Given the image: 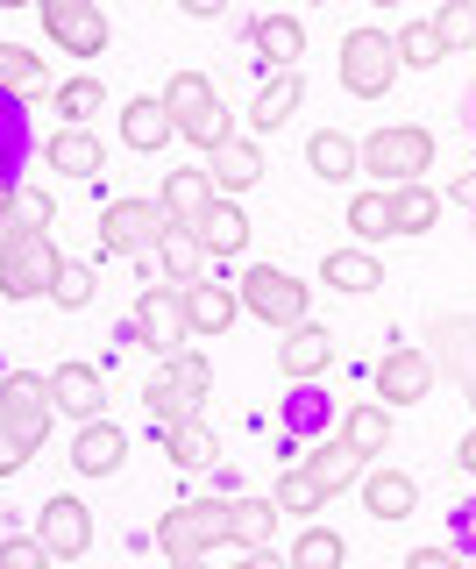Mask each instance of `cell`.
<instances>
[{
    "label": "cell",
    "mask_w": 476,
    "mask_h": 569,
    "mask_svg": "<svg viewBox=\"0 0 476 569\" xmlns=\"http://www.w3.org/2000/svg\"><path fill=\"white\" fill-rule=\"evenodd\" d=\"M356 164L377 178L384 192L392 186H419V178L434 171V136L419 129V121H398V129H369L356 142Z\"/></svg>",
    "instance_id": "6da1fadb"
},
{
    "label": "cell",
    "mask_w": 476,
    "mask_h": 569,
    "mask_svg": "<svg viewBox=\"0 0 476 569\" xmlns=\"http://www.w3.org/2000/svg\"><path fill=\"white\" fill-rule=\"evenodd\" d=\"M156 548L171 562H200L214 548H227V498H185V506H171L156 520Z\"/></svg>",
    "instance_id": "7a4b0ae2"
},
{
    "label": "cell",
    "mask_w": 476,
    "mask_h": 569,
    "mask_svg": "<svg viewBox=\"0 0 476 569\" xmlns=\"http://www.w3.org/2000/svg\"><path fill=\"white\" fill-rule=\"evenodd\" d=\"M235 299H242V313H256L263 328H298V320H306V284H298L292 271H277V263H250V271H242V284H235Z\"/></svg>",
    "instance_id": "3957f363"
},
{
    "label": "cell",
    "mask_w": 476,
    "mask_h": 569,
    "mask_svg": "<svg viewBox=\"0 0 476 569\" xmlns=\"http://www.w3.org/2000/svg\"><path fill=\"white\" fill-rule=\"evenodd\" d=\"M398 79V43L384 29H348L342 36V93L356 100H384Z\"/></svg>",
    "instance_id": "277c9868"
},
{
    "label": "cell",
    "mask_w": 476,
    "mask_h": 569,
    "mask_svg": "<svg viewBox=\"0 0 476 569\" xmlns=\"http://www.w3.org/2000/svg\"><path fill=\"white\" fill-rule=\"evenodd\" d=\"M50 420H58V406H50V378H37V370H8V378H0V427L37 456L43 435H50Z\"/></svg>",
    "instance_id": "5b68a950"
},
{
    "label": "cell",
    "mask_w": 476,
    "mask_h": 569,
    "mask_svg": "<svg viewBox=\"0 0 476 569\" xmlns=\"http://www.w3.org/2000/svg\"><path fill=\"white\" fill-rule=\"evenodd\" d=\"M135 342H143L150 356H164V363L192 342L185 292H179V284H143V299H135Z\"/></svg>",
    "instance_id": "8992f818"
},
{
    "label": "cell",
    "mask_w": 476,
    "mask_h": 569,
    "mask_svg": "<svg viewBox=\"0 0 476 569\" xmlns=\"http://www.w3.org/2000/svg\"><path fill=\"white\" fill-rule=\"evenodd\" d=\"M58 242L50 236H22L14 249H0V292L8 299H50V284H58Z\"/></svg>",
    "instance_id": "52a82bcc"
},
{
    "label": "cell",
    "mask_w": 476,
    "mask_h": 569,
    "mask_svg": "<svg viewBox=\"0 0 476 569\" xmlns=\"http://www.w3.org/2000/svg\"><path fill=\"white\" fill-rule=\"evenodd\" d=\"M164 228L171 221L156 200H108L100 207V249H114V257H143V249H156Z\"/></svg>",
    "instance_id": "ba28073f"
},
{
    "label": "cell",
    "mask_w": 476,
    "mask_h": 569,
    "mask_svg": "<svg viewBox=\"0 0 476 569\" xmlns=\"http://www.w3.org/2000/svg\"><path fill=\"white\" fill-rule=\"evenodd\" d=\"M427 342H434V363L463 385V399L476 406V320L469 313H434L427 320Z\"/></svg>",
    "instance_id": "9c48e42d"
},
{
    "label": "cell",
    "mask_w": 476,
    "mask_h": 569,
    "mask_svg": "<svg viewBox=\"0 0 476 569\" xmlns=\"http://www.w3.org/2000/svg\"><path fill=\"white\" fill-rule=\"evenodd\" d=\"M434 391V356L427 349H384L377 356V399L384 406H419Z\"/></svg>",
    "instance_id": "30bf717a"
},
{
    "label": "cell",
    "mask_w": 476,
    "mask_h": 569,
    "mask_svg": "<svg viewBox=\"0 0 476 569\" xmlns=\"http://www.w3.org/2000/svg\"><path fill=\"white\" fill-rule=\"evenodd\" d=\"M37 541H43L58 562H79L85 548H93V512H85L79 498H50V506L37 512Z\"/></svg>",
    "instance_id": "8fae6325"
},
{
    "label": "cell",
    "mask_w": 476,
    "mask_h": 569,
    "mask_svg": "<svg viewBox=\"0 0 476 569\" xmlns=\"http://www.w3.org/2000/svg\"><path fill=\"white\" fill-rule=\"evenodd\" d=\"M334 356H342V342H334L321 320H298V328H285V342H277V370H285L292 385H313Z\"/></svg>",
    "instance_id": "7c38bea8"
},
{
    "label": "cell",
    "mask_w": 476,
    "mask_h": 569,
    "mask_svg": "<svg viewBox=\"0 0 476 569\" xmlns=\"http://www.w3.org/2000/svg\"><path fill=\"white\" fill-rule=\"evenodd\" d=\"M50 406L72 413L79 427L100 420V413H108V378H100L93 363H58V370H50Z\"/></svg>",
    "instance_id": "4fadbf2b"
},
{
    "label": "cell",
    "mask_w": 476,
    "mask_h": 569,
    "mask_svg": "<svg viewBox=\"0 0 476 569\" xmlns=\"http://www.w3.org/2000/svg\"><path fill=\"white\" fill-rule=\"evenodd\" d=\"M179 292H185V328H192V342H214V335L235 328V313H242L235 284H206V278H192V284H179Z\"/></svg>",
    "instance_id": "5bb4252c"
},
{
    "label": "cell",
    "mask_w": 476,
    "mask_h": 569,
    "mask_svg": "<svg viewBox=\"0 0 476 569\" xmlns=\"http://www.w3.org/2000/svg\"><path fill=\"white\" fill-rule=\"evenodd\" d=\"M206 178H214L221 200H235V192H250L256 178H263V150H256L250 136H227V142L206 150Z\"/></svg>",
    "instance_id": "9a60e30c"
},
{
    "label": "cell",
    "mask_w": 476,
    "mask_h": 569,
    "mask_svg": "<svg viewBox=\"0 0 476 569\" xmlns=\"http://www.w3.org/2000/svg\"><path fill=\"white\" fill-rule=\"evenodd\" d=\"M121 456H129V435L100 413V420H85L79 435H72V470L79 477H114L121 470Z\"/></svg>",
    "instance_id": "2e32d148"
},
{
    "label": "cell",
    "mask_w": 476,
    "mask_h": 569,
    "mask_svg": "<svg viewBox=\"0 0 476 569\" xmlns=\"http://www.w3.org/2000/svg\"><path fill=\"white\" fill-rule=\"evenodd\" d=\"M214 200L221 192H214V178H206V164L200 171H164V192H156V207H164L171 228H200V213Z\"/></svg>",
    "instance_id": "e0dca14e"
},
{
    "label": "cell",
    "mask_w": 476,
    "mask_h": 569,
    "mask_svg": "<svg viewBox=\"0 0 476 569\" xmlns=\"http://www.w3.org/2000/svg\"><path fill=\"white\" fill-rule=\"evenodd\" d=\"M250 43H256L263 71H298V58H306V22H292V14H263V22L250 29Z\"/></svg>",
    "instance_id": "ac0fdd59"
},
{
    "label": "cell",
    "mask_w": 476,
    "mask_h": 569,
    "mask_svg": "<svg viewBox=\"0 0 476 569\" xmlns=\"http://www.w3.org/2000/svg\"><path fill=\"white\" fill-rule=\"evenodd\" d=\"M363 506H369V520H413L419 485L405 470H363Z\"/></svg>",
    "instance_id": "d6986e66"
},
{
    "label": "cell",
    "mask_w": 476,
    "mask_h": 569,
    "mask_svg": "<svg viewBox=\"0 0 476 569\" xmlns=\"http://www.w3.org/2000/svg\"><path fill=\"white\" fill-rule=\"evenodd\" d=\"M171 136H179V121L164 114V100H156V93H150V100H129V107H121V142H129L135 157L164 150Z\"/></svg>",
    "instance_id": "ffe728a7"
},
{
    "label": "cell",
    "mask_w": 476,
    "mask_h": 569,
    "mask_svg": "<svg viewBox=\"0 0 476 569\" xmlns=\"http://www.w3.org/2000/svg\"><path fill=\"white\" fill-rule=\"evenodd\" d=\"M43 157H50V171H64V178H100V164H108V150H100L93 129H58L43 142Z\"/></svg>",
    "instance_id": "44dd1931"
},
{
    "label": "cell",
    "mask_w": 476,
    "mask_h": 569,
    "mask_svg": "<svg viewBox=\"0 0 476 569\" xmlns=\"http://www.w3.org/2000/svg\"><path fill=\"white\" fill-rule=\"evenodd\" d=\"M271 533H277V506L271 498H227V548H242V556H250V548H271Z\"/></svg>",
    "instance_id": "7402d4cb"
},
{
    "label": "cell",
    "mask_w": 476,
    "mask_h": 569,
    "mask_svg": "<svg viewBox=\"0 0 476 569\" xmlns=\"http://www.w3.org/2000/svg\"><path fill=\"white\" fill-rule=\"evenodd\" d=\"M192 236L206 242V257H242V249H250V213H242L235 200H214V207L200 213Z\"/></svg>",
    "instance_id": "603a6c76"
},
{
    "label": "cell",
    "mask_w": 476,
    "mask_h": 569,
    "mask_svg": "<svg viewBox=\"0 0 476 569\" xmlns=\"http://www.w3.org/2000/svg\"><path fill=\"white\" fill-rule=\"evenodd\" d=\"M164 449H171V462H179V470H214V462H221V441H214V427H206L200 413L171 420V427H164Z\"/></svg>",
    "instance_id": "cb8c5ba5"
},
{
    "label": "cell",
    "mask_w": 476,
    "mask_h": 569,
    "mask_svg": "<svg viewBox=\"0 0 476 569\" xmlns=\"http://www.w3.org/2000/svg\"><path fill=\"white\" fill-rule=\"evenodd\" d=\"M298 107H306V71H271V86L256 93L250 121H256V129H285Z\"/></svg>",
    "instance_id": "d4e9b609"
},
{
    "label": "cell",
    "mask_w": 476,
    "mask_h": 569,
    "mask_svg": "<svg viewBox=\"0 0 476 569\" xmlns=\"http://www.w3.org/2000/svg\"><path fill=\"white\" fill-rule=\"evenodd\" d=\"M327 498H334V491L306 470V462H285V470H277V491H271V506H277V512H298V520H313Z\"/></svg>",
    "instance_id": "484cf974"
},
{
    "label": "cell",
    "mask_w": 476,
    "mask_h": 569,
    "mask_svg": "<svg viewBox=\"0 0 476 569\" xmlns=\"http://www.w3.org/2000/svg\"><path fill=\"white\" fill-rule=\"evenodd\" d=\"M156 263H164V284H192L206 271V242L192 236V228H164V236H156Z\"/></svg>",
    "instance_id": "4316f807"
},
{
    "label": "cell",
    "mask_w": 476,
    "mask_h": 569,
    "mask_svg": "<svg viewBox=\"0 0 476 569\" xmlns=\"http://www.w3.org/2000/svg\"><path fill=\"white\" fill-rule=\"evenodd\" d=\"M108 14H100V8H79V14H64V22L58 29H50V43H58L64 50V58H100V50H108Z\"/></svg>",
    "instance_id": "83f0119b"
},
{
    "label": "cell",
    "mask_w": 476,
    "mask_h": 569,
    "mask_svg": "<svg viewBox=\"0 0 476 569\" xmlns=\"http://www.w3.org/2000/svg\"><path fill=\"white\" fill-rule=\"evenodd\" d=\"M321 278L334 284V292H377V284H384V263L369 257V249H327Z\"/></svg>",
    "instance_id": "f1b7e54d"
},
{
    "label": "cell",
    "mask_w": 476,
    "mask_h": 569,
    "mask_svg": "<svg viewBox=\"0 0 476 569\" xmlns=\"http://www.w3.org/2000/svg\"><path fill=\"white\" fill-rule=\"evenodd\" d=\"M342 441H348L356 456H384V449H392V413H384L377 399L348 406V413H342Z\"/></svg>",
    "instance_id": "f546056e"
},
{
    "label": "cell",
    "mask_w": 476,
    "mask_h": 569,
    "mask_svg": "<svg viewBox=\"0 0 476 569\" xmlns=\"http://www.w3.org/2000/svg\"><path fill=\"white\" fill-rule=\"evenodd\" d=\"M306 164L313 178H327V186H342V178H356V142H348L342 129H321V136H306Z\"/></svg>",
    "instance_id": "4dcf8cb0"
},
{
    "label": "cell",
    "mask_w": 476,
    "mask_h": 569,
    "mask_svg": "<svg viewBox=\"0 0 476 569\" xmlns=\"http://www.w3.org/2000/svg\"><path fill=\"white\" fill-rule=\"evenodd\" d=\"M0 93H14V100H50L58 86L43 79V64L29 58L22 43H0Z\"/></svg>",
    "instance_id": "1f68e13d"
},
{
    "label": "cell",
    "mask_w": 476,
    "mask_h": 569,
    "mask_svg": "<svg viewBox=\"0 0 476 569\" xmlns=\"http://www.w3.org/2000/svg\"><path fill=\"white\" fill-rule=\"evenodd\" d=\"M348 228H356V242H363V249H369V242H392V236H398V221H392V192H384V186L356 192V200H348Z\"/></svg>",
    "instance_id": "d6a6232c"
},
{
    "label": "cell",
    "mask_w": 476,
    "mask_h": 569,
    "mask_svg": "<svg viewBox=\"0 0 476 569\" xmlns=\"http://www.w3.org/2000/svg\"><path fill=\"white\" fill-rule=\"evenodd\" d=\"M392 221H398V236H427L440 221V192L427 178H419V186H392Z\"/></svg>",
    "instance_id": "836d02e7"
},
{
    "label": "cell",
    "mask_w": 476,
    "mask_h": 569,
    "mask_svg": "<svg viewBox=\"0 0 476 569\" xmlns=\"http://www.w3.org/2000/svg\"><path fill=\"white\" fill-rule=\"evenodd\" d=\"M292 569H342L348 562V548H342V533L334 527H321V520H306L298 527V541H292V556H285Z\"/></svg>",
    "instance_id": "e575fe53"
},
{
    "label": "cell",
    "mask_w": 476,
    "mask_h": 569,
    "mask_svg": "<svg viewBox=\"0 0 476 569\" xmlns=\"http://www.w3.org/2000/svg\"><path fill=\"white\" fill-rule=\"evenodd\" d=\"M0 207H8V221L22 228V236H50V221H58V200H50L43 186H8Z\"/></svg>",
    "instance_id": "d590c367"
},
{
    "label": "cell",
    "mask_w": 476,
    "mask_h": 569,
    "mask_svg": "<svg viewBox=\"0 0 476 569\" xmlns=\"http://www.w3.org/2000/svg\"><path fill=\"white\" fill-rule=\"evenodd\" d=\"M156 100H164V114H171V121H192L200 107H214L221 93H214V79H206V71H171V86H164Z\"/></svg>",
    "instance_id": "8d00e7d4"
},
{
    "label": "cell",
    "mask_w": 476,
    "mask_h": 569,
    "mask_svg": "<svg viewBox=\"0 0 476 569\" xmlns=\"http://www.w3.org/2000/svg\"><path fill=\"white\" fill-rule=\"evenodd\" d=\"M298 462H306V470L321 477L327 491H342V485H356V477H363V456L348 449L342 435H334V441H321V449H313V456H298Z\"/></svg>",
    "instance_id": "74e56055"
},
{
    "label": "cell",
    "mask_w": 476,
    "mask_h": 569,
    "mask_svg": "<svg viewBox=\"0 0 476 569\" xmlns=\"http://www.w3.org/2000/svg\"><path fill=\"white\" fill-rule=\"evenodd\" d=\"M50 100H58L64 129H85V121H93L100 107H108V86H100V79H64V86H58Z\"/></svg>",
    "instance_id": "f35d334b"
},
{
    "label": "cell",
    "mask_w": 476,
    "mask_h": 569,
    "mask_svg": "<svg viewBox=\"0 0 476 569\" xmlns=\"http://www.w3.org/2000/svg\"><path fill=\"white\" fill-rule=\"evenodd\" d=\"M434 36L448 43V58H455V50H476V0H440V8H434Z\"/></svg>",
    "instance_id": "ab89813d"
},
{
    "label": "cell",
    "mask_w": 476,
    "mask_h": 569,
    "mask_svg": "<svg viewBox=\"0 0 476 569\" xmlns=\"http://www.w3.org/2000/svg\"><path fill=\"white\" fill-rule=\"evenodd\" d=\"M392 43H398V64H413V71H434L440 58H448V43L434 36V22H405Z\"/></svg>",
    "instance_id": "60d3db41"
},
{
    "label": "cell",
    "mask_w": 476,
    "mask_h": 569,
    "mask_svg": "<svg viewBox=\"0 0 476 569\" xmlns=\"http://www.w3.org/2000/svg\"><path fill=\"white\" fill-rule=\"evenodd\" d=\"M143 406H150V420H156V427H171V420H185V413H192V399L179 391V378H171V363H164V370H156V378L143 385Z\"/></svg>",
    "instance_id": "b9f144b4"
},
{
    "label": "cell",
    "mask_w": 476,
    "mask_h": 569,
    "mask_svg": "<svg viewBox=\"0 0 476 569\" xmlns=\"http://www.w3.org/2000/svg\"><path fill=\"white\" fill-rule=\"evenodd\" d=\"M171 378H179V391L192 399V413H200V399L214 391V363H206L200 349H179V356H171Z\"/></svg>",
    "instance_id": "7bdbcfd3"
},
{
    "label": "cell",
    "mask_w": 476,
    "mask_h": 569,
    "mask_svg": "<svg viewBox=\"0 0 476 569\" xmlns=\"http://www.w3.org/2000/svg\"><path fill=\"white\" fill-rule=\"evenodd\" d=\"M179 136L192 142V150H214V142H227V136H235V121H227V107L214 100V107H200L192 121H179Z\"/></svg>",
    "instance_id": "ee69618b"
},
{
    "label": "cell",
    "mask_w": 476,
    "mask_h": 569,
    "mask_svg": "<svg viewBox=\"0 0 476 569\" xmlns=\"http://www.w3.org/2000/svg\"><path fill=\"white\" fill-rule=\"evenodd\" d=\"M22 150H29V129H22V114H14V93H0V178L22 164Z\"/></svg>",
    "instance_id": "f6af8a7d"
},
{
    "label": "cell",
    "mask_w": 476,
    "mask_h": 569,
    "mask_svg": "<svg viewBox=\"0 0 476 569\" xmlns=\"http://www.w3.org/2000/svg\"><path fill=\"white\" fill-rule=\"evenodd\" d=\"M0 569H58V556H50L37 533H8L0 541Z\"/></svg>",
    "instance_id": "bcb514c9"
},
{
    "label": "cell",
    "mask_w": 476,
    "mask_h": 569,
    "mask_svg": "<svg viewBox=\"0 0 476 569\" xmlns=\"http://www.w3.org/2000/svg\"><path fill=\"white\" fill-rule=\"evenodd\" d=\"M50 299H58L64 313H79L85 299H93V271H85V263H58V284H50Z\"/></svg>",
    "instance_id": "7dc6e473"
},
{
    "label": "cell",
    "mask_w": 476,
    "mask_h": 569,
    "mask_svg": "<svg viewBox=\"0 0 476 569\" xmlns=\"http://www.w3.org/2000/svg\"><path fill=\"white\" fill-rule=\"evenodd\" d=\"M398 569H469V562L455 556V548H413V556H405Z\"/></svg>",
    "instance_id": "c3c4849f"
},
{
    "label": "cell",
    "mask_w": 476,
    "mask_h": 569,
    "mask_svg": "<svg viewBox=\"0 0 476 569\" xmlns=\"http://www.w3.org/2000/svg\"><path fill=\"white\" fill-rule=\"evenodd\" d=\"M321 413H327L321 391H298V399H292V427H321Z\"/></svg>",
    "instance_id": "681fc988"
},
{
    "label": "cell",
    "mask_w": 476,
    "mask_h": 569,
    "mask_svg": "<svg viewBox=\"0 0 476 569\" xmlns=\"http://www.w3.org/2000/svg\"><path fill=\"white\" fill-rule=\"evenodd\" d=\"M22 462H29V449H22V441L8 435V427H0V477H14V470H22Z\"/></svg>",
    "instance_id": "f907efd6"
},
{
    "label": "cell",
    "mask_w": 476,
    "mask_h": 569,
    "mask_svg": "<svg viewBox=\"0 0 476 569\" xmlns=\"http://www.w3.org/2000/svg\"><path fill=\"white\" fill-rule=\"evenodd\" d=\"M79 8H93V0H37V14H43V29H58L64 14H79Z\"/></svg>",
    "instance_id": "816d5d0a"
},
{
    "label": "cell",
    "mask_w": 476,
    "mask_h": 569,
    "mask_svg": "<svg viewBox=\"0 0 476 569\" xmlns=\"http://www.w3.org/2000/svg\"><path fill=\"white\" fill-rule=\"evenodd\" d=\"M448 200H455V207H476V171H455V186H448Z\"/></svg>",
    "instance_id": "f5cc1de1"
},
{
    "label": "cell",
    "mask_w": 476,
    "mask_h": 569,
    "mask_svg": "<svg viewBox=\"0 0 476 569\" xmlns=\"http://www.w3.org/2000/svg\"><path fill=\"white\" fill-rule=\"evenodd\" d=\"M455 470H463V477H476V427L463 435V449H455Z\"/></svg>",
    "instance_id": "db71d44e"
},
{
    "label": "cell",
    "mask_w": 476,
    "mask_h": 569,
    "mask_svg": "<svg viewBox=\"0 0 476 569\" xmlns=\"http://www.w3.org/2000/svg\"><path fill=\"white\" fill-rule=\"evenodd\" d=\"M235 569H292V562H277V556H271V548H250V556H242Z\"/></svg>",
    "instance_id": "11a10c76"
},
{
    "label": "cell",
    "mask_w": 476,
    "mask_h": 569,
    "mask_svg": "<svg viewBox=\"0 0 476 569\" xmlns=\"http://www.w3.org/2000/svg\"><path fill=\"white\" fill-rule=\"evenodd\" d=\"M179 8H185V14H200V22H206V14H221L227 0H179Z\"/></svg>",
    "instance_id": "9f6ffc18"
},
{
    "label": "cell",
    "mask_w": 476,
    "mask_h": 569,
    "mask_svg": "<svg viewBox=\"0 0 476 569\" xmlns=\"http://www.w3.org/2000/svg\"><path fill=\"white\" fill-rule=\"evenodd\" d=\"M0 8H37V0H0Z\"/></svg>",
    "instance_id": "6f0895ef"
},
{
    "label": "cell",
    "mask_w": 476,
    "mask_h": 569,
    "mask_svg": "<svg viewBox=\"0 0 476 569\" xmlns=\"http://www.w3.org/2000/svg\"><path fill=\"white\" fill-rule=\"evenodd\" d=\"M171 569H206V556H200V562H171Z\"/></svg>",
    "instance_id": "680465c9"
},
{
    "label": "cell",
    "mask_w": 476,
    "mask_h": 569,
    "mask_svg": "<svg viewBox=\"0 0 476 569\" xmlns=\"http://www.w3.org/2000/svg\"><path fill=\"white\" fill-rule=\"evenodd\" d=\"M369 8H398V0H369Z\"/></svg>",
    "instance_id": "91938a15"
},
{
    "label": "cell",
    "mask_w": 476,
    "mask_h": 569,
    "mask_svg": "<svg viewBox=\"0 0 476 569\" xmlns=\"http://www.w3.org/2000/svg\"><path fill=\"white\" fill-rule=\"evenodd\" d=\"M469 569H476V562H469Z\"/></svg>",
    "instance_id": "94428289"
}]
</instances>
